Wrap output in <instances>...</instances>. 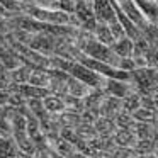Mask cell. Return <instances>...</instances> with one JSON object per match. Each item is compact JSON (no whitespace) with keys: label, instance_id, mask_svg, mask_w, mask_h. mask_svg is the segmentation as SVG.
I'll return each instance as SVG.
<instances>
[{"label":"cell","instance_id":"obj_1","mask_svg":"<svg viewBox=\"0 0 158 158\" xmlns=\"http://www.w3.org/2000/svg\"><path fill=\"white\" fill-rule=\"evenodd\" d=\"M9 124H10V136L14 139L17 150L24 151V153H29V155H34L36 150L27 136V129H26V117L17 109H14V112L10 114Z\"/></svg>","mask_w":158,"mask_h":158},{"label":"cell","instance_id":"obj_2","mask_svg":"<svg viewBox=\"0 0 158 158\" xmlns=\"http://www.w3.org/2000/svg\"><path fill=\"white\" fill-rule=\"evenodd\" d=\"M104 92L106 95H112L117 99H124L126 95H129L133 90V83L131 82H123V80H112V78H106L104 83Z\"/></svg>","mask_w":158,"mask_h":158},{"label":"cell","instance_id":"obj_3","mask_svg":"<svg viewBox=\"0 0 158 158\" xmlns=\"http://www.w3.org/2000/svg\"><path fill=\"white\" fill-rule=\"evenodd\" d=\"M121 99L112 95H106L99 107V116L102 117H109V119H114L117 116V112H121Z\"/></svg>","mask_w":158,"mask_h":158},{"label":"cell","instance_id":"obj_4","mask_svg":"<svg viewBox=\"0 0 158 158\" xmlns=\"http://www.w3.org/2000/svg\"><path fill=\"white\" fill-rule=\"evenodd\" d=\"M94 129H95L97 136L100 138H112V134L116 133V123H114V119H109V117H102L99 116L97 117V121L92 124Z\"/></svg>","mask_w":158,"mask_h":158},{"label":"cell","instance_id":"obj_5","mask_svg":"<svg viewBox=\"0 0 158 158\" xmlns=\"http://www.w3.org/2000/svg\"><path fill=\"white\" fill-rule=\"evenodd\" d=\"M104 97H106V92H104V90H100V89H94V90H90V92L82 99L83 109H87V110H94V112L99 114V107H100V104H102Z\"/></svg>","mask_w":158,"mask_h":158},{"label":"cell","instance_id":"obj_6","mask_svg":"<svg viewBox=\"0 0 158 158\" xmlns=\"http://www.w3.org/2000/svg\"><path fill=\"white\" fill-rule=\"evenodd\" d=\"M112 141L116 146L133 148V144L136 143V138H134L131 129H116V133L112 134Z\"/></svg>","mask_w":158,"mask_h":158},{"label":"cell","instance_id":"obj_7","mask_svg":"<svg viewBox=\"0 0 158 158\" xmlns=\"http://www.w3.org/2000/svg\"><path fill=\"white\" fill-rule=\"evenodd\" d=\"M56 121L60 124V129L61 127H68V129H75L80 124V114L78 112H72V110H63V112L56 114Z\"/></svg>","mask_w":158,"mask_h":158},{"label":"cell","instance_id":"obj_8","mask_svg":"<svg viewBox=\"0 0 158 158\" xmlns=\"http://www.w3.org/2000/svg\"><path fill=\"white\" fill-rule=\"evenodd\" d=\"M133 134L136 139H155V126L148 123H134L133 124Z\"/></svg>","mask_w":158,"mask_h":158},{"label":"cell","instance_id":"obj_9","mask_svg":"<svg viewBox=\"0 0 158 158\" xmlns=\"http://www.w3.org/2000/svg\"><path fill=\"white\" fill-rule=\"evenodd\" d=\"M134 155H156V139H136L133 144Z\"/></svg>","mask_w":158,"mask_h":158},{"label":"cell","instance_id":"obj_10","mask_svg":"<svg viewBox=\"0 0 158 158\" xmlns=\"http://www.w3.org/2000/svg\"><path fill=\"white\" fill-rule=\"evenodd\" d=\"M41 102H43V107H44L46 112L53 114V116H56V114H60V112H63V110H65V104H63V100L60 99V97L46 95Z\"/></svg>","mask_w":158,"mask_h":158},{"label":"cell","instance_id":"obj_11","mask_svg":"<svg viewBox=\"0 0 158 158\" xmlns=\"http://www.w3.org/2000/svg\"><path fill=\"white\" fill-rule=\"evenodd\" d=\"M27 85L38 87V89H48V85H49L48 70H34V72H31Z\"/></svg>","mask_w":158,"mask_h":158},{"label":"cell","instance_id":"obj_12","mask_svg":"<svg viewBox=\"0 0 158 158\" xmlns=\"http://www.w3.org/2000/svg\"><path fill=\"white\" fill-rule=\"evenodd\" d=\"M29 75H31V68L27 66H15L12 72H9V78H10V83L14 85H22V83H27Z\"/></svg>","mask_w":158,"mask_h":158},{"label":"cell","instance_id":"obj_13","mask_svg":"<svg viewBox=\"0 0 158 158\" xmlns=\"http://www.w3.org/2000/svg\"><path fill=\"white\" fill-rule=\"evenodd\" d=\"M121 109L127 114H133L136 109H139V95L136 92H131L124 99H121Z\"/></svg>","mask_w":158,"mask_h":158},{"label":"cell","instance_id":"obj_14","mask_svg":"<svg viewBox=\"0 0 158 158\" xmlns=\"http://www.w3.org/2000/svg\"><path fill=\"white\" fill-rule=\"evenodd\" d=\"M73 131H75V134L80 138V139H83V141H90L92 138L97 136L94 126H92V124H87V123H80Z\"/></svg>","mask_w":158,"mask_h":158},{"label":"cell","instance_id":"obj_15","mask_svg":"<svg viewBox=\"0 0 158 158\" xmlns=\"http://www.w3.org/2000/svg\"><path fill=\"white\" fill-rule=\"evenodd\" d=\"M131 117H133L134 123H148V124H153L155 126V112H151L148 109H143V107L134 110L131 114Z\"/></svg>","mask_w":158,"mask_h":158},{"label":"cell","instance_id":"obj_16","mask_svg":"<svg viewBox=\"0 0 158 158\" xmlns=\"http://www.w3.org/2000/svg\"><path fill=\"white\" fill-rule=\"evenodd\" d=\"M114 123H116L117 129H133L134 121H133V117H131V114L121 110V112H117V116L114 117Z\"/></svg>","mask_w":158,"mask_h":158},{"label":"cell","instance_id":"obj_17","mask_svg":"<svg viewBox=\"0 0 158 158\" xmlns=\"http://www.w3.org/2000/svg\"><path fill=\"white\" fill-rule=\"evenodd\" d=\"M109 156L110 158H134L133 148H121V146H114L112 150L109 151Z\"/></svg>","mask_w":158,"mask_h":158},{"label":"cell","instance_id":"obj_18","mask_svg":"<svg viewBox=\"0 0 158 158\" xmlns=\"http://www.w3.org/2000/svg\"><path fill=\"white\" fill-rule=\"evenodd\" d=\"M139 107H143V109H148V110H151V112H155V110H156L155 97H151V95H141V97H139Z\"/></svg>","mask_w":158,"mask_h":158},{"label":"cell","instance_id":"obj_19","mask_svg":"<svg viewBox=\"0 0 158 158\" xmlns=\"http://www.w3.org/2000/svg\"><path fill=\"white\" fill-rule=\"evenodd\" d=\"M97 117H99V114L94 112V110H87L83 109L82 112H80V123H87V124H94L97 121Z\"/></svg>","mask_w":158,"mask_h":158},{"label":"cell","instance_id":"obj_20","mask_svg":"<svg viewBox=\"0 0 158 158\" xmlns=\"http://www.w3.org/2000/svg\"><path fill=\"white\" fill-rule=\"evenodd\" d=\"M10 87V78L7 72H0V92H4Z\"/></svg>","mask_w":158,"mask_h":158},{"label":"cell","instance_id":"obj_21","mask_svg":"<svg viewBox=\"0 0 158 158\" xmlns=\"http://www.w3.org/2000/svg\"><path fill=\"white\" fill-rule=\"evenodd\" d=\"M15 158H34V155H29V153H24V151H19V150H17Z\"/></svg>","mask_w":158,"mask_h":158},{"label":"cell","instance_id":"obj_22","mask_svg":"<svg viewBox=\"0 0 158 158\" xmlns=\"http://www.w3.org/2000/svg\"><path fill=\"white\" fill-rule=\"evenodd\" d=\"M90 158H110L109 153H102V151H99V153H94Z\"/></svg>","mask_w":158,"mask_h":158},{"label":"cell","instance_id":"obj_23","mask_svg":"<svg viewBox=\"0 0 158 158\" xmlns=\"http://www.w3.org/2000/svg\"><path fill=\"white\" fill-rule=\"evenodd\" d=\"M49 158H63V156H60L56 151H53V150H49Z\"/></svg>","mask_w":158,"mask_h":158},{"label":"cell","instance_id":"obj_24","mask_svg":"<svg viewBox=\"0 0 158 158\" xmlns=\"http://www.w3.org/2000/svg\"><path fill=\"white\" fill-rule=\"evenodd\" d=\"M134 158H156V155H138Z\"/></svg>","mask_w":158,"mask_h":158}]
</instances>
